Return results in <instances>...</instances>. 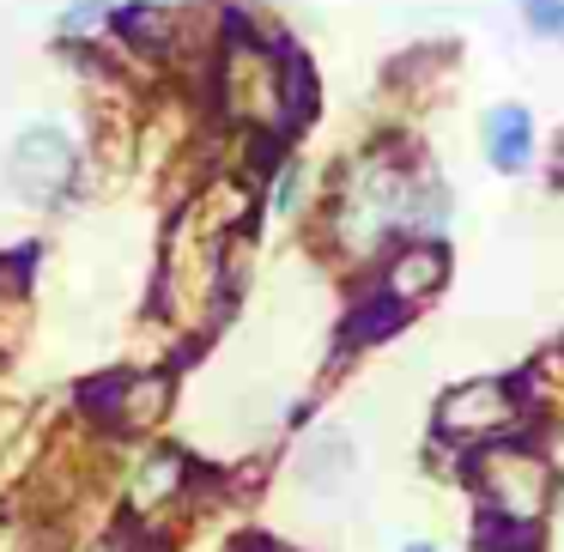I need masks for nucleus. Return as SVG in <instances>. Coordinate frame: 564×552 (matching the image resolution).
<instances>
[{"mask_svg": "<svg viewBox=\"0 0 564 552\" xmlns=\"http://www.w3.org/2000/svg\"><path fill=\"white\" fill-rule=\"evenodd\" d=\"M479 152H486L491 171L503 176H522L528 164H534L540 152V128H534V110L528 104H491L486 116H479Z\"/></svg>", "mask_w": 564, "mask_h": 552, "instance_id": "obj_7", "label": "nucleus"}, {"mask_svg": "<svg viewBox=\"0 0 564 552\" xmlns=\"http://www.w3.org/2000/svg\"><path fill=\"white\" fill-rule=\"evenodd\" d=\"M116 0H67L62 13H55V31L62 37H98L104 25H110Z\"/></svg>", "mask_w": 564, "mask_h": 552, "instance_id": "obj_9", "label": "nucleus"}, {"mask_svg": "<svg viewBox=\"0 0 564 552\" xmlns=\"http://www.w3.org/2000/svg\"><path fill=\"white\" fill-rule=\"evenodd\" d=\"M219 110L225 122L256 128V134H292L297 116L310 110V67L273 37L237 25L219 55Z\"/></svg>", "mask_w": 564, "mask_h": 552, "instance_id": "obj_1", "label": "nucleus"}, {"mask_svg": "<svg viewBox=\"0 0 564 552\" xmlns=\"http://www.w3.org/2000/svg\"><path fill=\"white\" fill-rule=\"evenodd\" d=\"M443 268H449V261H443L437 237H406V243L382 261V273H377L382 304H389V310H413L419 297H431L443 285Z\"/></svg>", "mask_w": 564, "mask_h": 552, "instance_id": "obj_6", "label": "nucleus"}, {"mask_svg": "<svg viewBox=\"0 0 564 552\" xmlns=\"http://www.w3.org/2000/svg\"><path fill=\"white\" fill-rule=\"evenodd\" d=\"M516 19L534 43H564V0H516Z\"/></svg>", "mask_w": 564, "mask_h": 552, "instance_id": "obj_10", "label": "nucleus"}, {"mask_svg": "<svg viewBox=\"0 0 564 552\" xmlns=\"http://www.w3.org/2000/svg\"><path fill=\"white\" fill-rule=\"evenodd\" d=\"M7 188H13V201H25V207L37 213H55L74 201L79 188V140L67 122H25L13 140H7Z\"/></svg>", "mask_w": 564, "mask_h": 552, "instance_id": "obj_2", "label": "nucleus"}, {"mask_svg": "<svg viewBox=\"0 0 564 552\" xmlns=\"http://www.w3.org/2000/svg\"><path fill=\"white\" fill-rule=\"evenodd\" d=\"M292 474H297V486L310 491V498H346L352 491V479H358V443H352V431L346 425H316L304 437V450H297V462H292Z\"/></svg>", "mask_w": 564, "mask_h": 552, "instance_id": "obj_5", "label": "nucleus"}, {"mask_svg": "<svg viewBox=\"0 0 564 552\" xmlns=\"http://www.w3.org/2000/svg\"><path fill=\"white\" fill-rule=\"evenodd\" d=\"M152 7H164V0H152Z\"/></svg>", "mask_w": 564, "mask_h": 552, "instance_id": "obj_13", "label": "nucleus"}, {"mask_svg": "<svg viewBox=\"0 0 564 552\" xmlns=\"http://www.w3.org/2000/svg\"><path fill=\"white\" fill-rule=\"evenodd\" d=\"M474 491L503 528H534L552 504V467L540 462L534 450H516L510 437L503 443H486L474 462Z\"/></svg>", "mask_w": 564, "mask_h": 552, "instance_id": "obj_3", "label": "nucleus"}, {"mask_svg": "<svg viewBox=\"0 0 564 552\" xmlns=\"http://www.w3.org/2000/svg\"><path fill=\"white\" fill-rule=\"evenodd\" d=\"M491 552H510V546H491Z\"/></svg>", "mask_w": 564, "mask_h": 552, "instance_id": "obj_12", "label": "nucleus"}, {"mask_svg": "<svg viewBox=\"0 0 564 552\" xmlns=\"http://www.w3.org/2000/svg\"><path fill=\"white\" fill-rule=\"evenodd\" d=\"M401 552H437V546H431V540H413V546H401Z\"/></svg>", "mask_w": 564, "mask_h": 552, "instance_id": "obj_11", "label": "nucleus"}, {"mask_svg": "<svg viewBox=\"0 0 564 552\" xmlns=\"http://www.w3.org/2000/svg\"><path fill=\"white\" fill-rule=\"evenodd\" d=\"M304 188H310L304 164L280 159V164H273V176H268V213H273V219H292V213L304 207Z\"/></svg>", "mask_w": 564, "mask_h": 552, "instance_id": "obj_8", "label": "nucleus"}, {"mask_svg": "<svg viewBox=\"0 0 564 552\" xmlns=\"http://www.w3.org/2000/svg\"><path fill=\"white\" fill-rule=\"evenodd\" d=\"M522 425V394L498 377H474L462 389L443 394L437 407V431L449 443H467V450H486V443H503Z\"/></svg>", "mask_w": 564, "mask_h": 552, "instance_id": "obj_4", "label": "nucleus"}]
</instances>
